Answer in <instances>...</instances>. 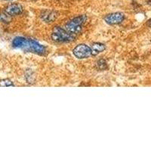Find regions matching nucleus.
Segmentation results:
<instances>
[{"mask_svg":"<svg viewBox=\"0 0 151 151\" xmlns=\"http://www.w3.org/2000/svg\"><path fill=\"white\" fill-rule=\"evenodd\" d=\"M147 25H148V26H149V27H151V19H150L149 21H148Z\"/></svg>","mask_w":151,"mask_h":151,"instance_id":"f8f14e48","label":"nucleus"},{"mask_svg":"<svg viewBox=\"0 0 151 151\" xmlns=\"http://www.w3.org/2000/svg\"><path fill=\"white\" fill-rule=\"evenodd\" d=\"M87 20L86 15H81L72 19L65 25V29L73 35H76L79 33L82 30L83 25Z\"/></svg>","mask_w":151,"mask_h":151,"instance_id":"f03ea898","label":"nucleus"},{"mask_svg":"<svg viewBox=\"0 0 151 151\" xmlns=\"http://www.w3.org/2000/svg\"><path fill=\"white\" fill-rule=\"evenodd\" d=\"M0 20L3 22H9L11 21V16L7 14L5 12L0 14Z\"/></svg>","mask_w":151,"mask_h":151,"instance_id":"9d476101","label":"nucleus"},{"mask_svg":"<svg viewBox=\"0 0 151 151\" xmlns=\"http://www.w3.org/2000/svg\"><path fill=\"white\" fill-rule=\"evenodd\" d=\"M52 39L56 42H69L75 39V36L67 32L66 29L55 27L52 33Z\"/></svg>","mask_w":151,"mask_h":151,"instance_id":"7ed1b4c3","label":"nucleus"},{"mask_svg":"<svg viewBox=\"0 0 151 151\" xmlns=\"http://www.w3.org/2000/svg\"><path fill=\"white\" fill-rule=\"evenodd\" d=\"M73 54L78 59H85L91 55V48L85 44H79L73 50Z\"/></svg>","mask_w":151,"mask_h":151,"instance_id":"20e7f679","label":"nucleus"},{"mask_svg":"<svg viewBox=\"0 0 151 151\" xmlns=\"http://www.w3.org/2000/svg\"><path fill=\"white\" fill-rule=\"evenodd\" d=\"M90 48H91V55H98V54L103 52L106 47H105L104 44L100 42H94L93 43Z\"/></svg>","mask_w":151,"mask_h":151,"instance_id":"6e6552de","label":"nucleus"},{"mask_svg":"<svg viewBox=\"0 0 151 151\" xmlns=\"http://www.w3.org/2000/svg\"><path fill=\"white\" fill-rule=\"evenodd\" d=\"M0 86L1 87H9V86H14V83L10 79H5L0 80Z\"/></svg>","mask_w":151,"mask_h":151,"instance_id":"1a4fd4ad","label":"nucleus"},{"mask_svg":"<svg viewBox=\"0 0 151 151\" xmlns=\"http://www.w3.org/2000/svg\"><path fill=\"white\" fill-rule=\"evenodd\" d=\"M4 12L11 17L19 15L23 12V7L19 4H12V5H8Z\"/></svg>","mask_w":151,"mask_h":151,"instance_id":"423d86ee","label":"nucleus"},{"mask_svg":"<svg viewBox=\"0 0 151 151\" xmlns=\"http://www.w3.org/2000/svg\"><path fill=\"white\" fill-rule=\"evenodd\" d=\"M97 66H98V68L100 70H104L106 68V61L104 60H98V63H97Z\"/></svg>","mask_w":151,"mask_h":151,"instance_id":"9b49d317","label":"nucleus"},{"mask_svg":"<svg viewBox=\"0 0 151 151\" xmlns=\"http://www.w3.org/2000/svg\"><path fill=\"white\" fill-rule=\"evenodd\" d=\"M12 45L15 48L21 49L24 52H31L36 55H43L45 54V48L41 44L33 40L24 37H16L12 41Z\"/></svg>","mask_w":151,"mask_h":151,"instance_id":"f257e3e1","label":"nucleus"},{"mask_svg":"<svg viewBox=\"0 0 151 151\" xmlns=\"http://www.w3.org/2000/svg\"><path fill=\"white\" fill-rule=\"evenodd\" d=\"M41 17L45 22H53L55 20V18L57 17L56 12H53V11L48 10L44 11V12H42V13L41 14Z\"/></svg>","mask_w":151,"mask_h":151,"instance_id":"0eeeda50","label":"nucleus"},{"mask_svg":"<svg viewBox=\"0 0 151 151\" xmlns=\"http://www.w3.org/2000/svg\"><path fill=\"white\" fill-rule=\"evenodd\" d=\"M125 19V15L121 12H115L109 14L104 17V21L110 25H116L121 24Z\"/></svg>","mask_w":151,"mask_h":151,"instance_id":"39448f33","label":"nucleus"}]
</instances>
